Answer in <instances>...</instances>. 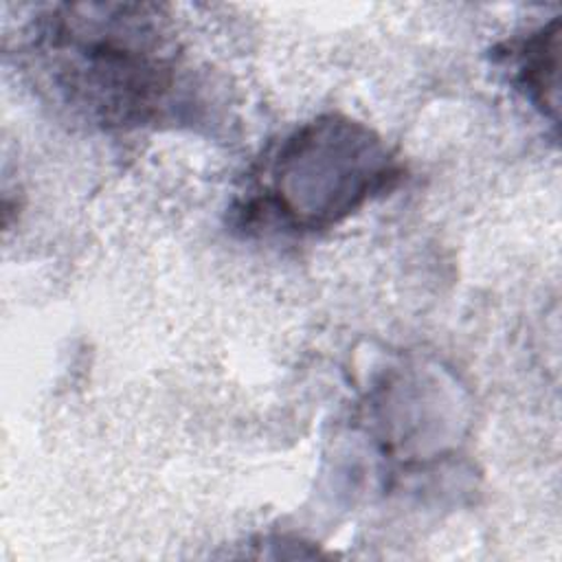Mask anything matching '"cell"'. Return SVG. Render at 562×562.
I'll list each match as a JSON object with an SVG mask.
<instances>
[{
	"label": "cell",
	"mask_w": 562,
	"mask_h": 562,
	"mask_svg": "<svg viewBox=\"0 0 562 562\" xmlns=\"http://www.w3.org/2000/svg\"><path fill=\"white\" fill-rule=\"evenodd\" d=\"M26 53L53 101L88 125L134 130L176 105L182 53L158 4H55L35 18Z\"/></svg>",
	"instance_id": "1"
},
{
	"label": "cell",
	"mask_w": 562,
	"mask_h": 562,
	"mask_svg": "<svg viewBox=\"0 0 562 562\" xmlns=\"http://www.w3.org/2000/svg\"><path fill=\"white\" fill-rule=\"evenodd\" d=\"M266 176L261 195L248 206H263L294 231H321L395 187L402 167L373 130L329 114L294 130Z\"/></svg>",
	"instance_id": "2"
},
{
	"label": "cell",
	"mask_w": 562,
	"mask_h": 562,
	"mask_svg": "<svg viewBox=\"0 0 562 562\" xmlns=\"http://www.w3.org/2000/svg\"><path fill=\"white\" fill-rule=\"evenodd\" d=\"M514 83L542 112L558 123L560 110V20H551L522 42L509 46L507 55Z\"/></svg>",
	"instance_id": "3"
}]
</instances>
